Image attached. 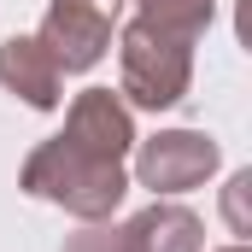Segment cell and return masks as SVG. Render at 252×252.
I'll return each mask as SVG.
<instances>
[{
    "instance_id": "cell-6",
    "label": "cell",
    "mask_w": 252,
    "mask_h": 252,
    "mask_svg": "<svg viewBox=\"0 0 252 252\" xmlns=\"http://www.w3.org/2000/svg\"><path fill=\"white\" fill-rule=\"evenodd\" d=\"M0 82H6V94H18L35 112H53L64 100V70L47 59V47L35 35H6L0 41Z\"/></svg>"
},
{
    "instance_id": "cell-9",
    "label": "cell",
    "mask_w": 252,
    "mask_h": 252,
    "mask_svg": "<svg viewBox=\"0 0 252 252\" xmlns=\"http://www.w3.org/2000/svg\"><path fill=\"white\" fill-rule=\"evenodd\" d=\"M64 252H135V247H129V235H124V229L88 223V229H76V235L64 241Z\"/></svg>"
},
{
    "instance_id": "cell-4",
    "label": "cell",
    "mask_w": 252,
    "mask_h": 252,
    "mask_svg": "<svg viewBox=\"0 0 252 252\" xmlns=\"http://www.w3.org/2000/svg\"><path fill=\"white\" fill-rule=\"evenodd\" d=\"M35 41L59 70H94L112 47V12L106 0H47Z\"/></svg>"
},
{
    "instance_id": "cell-11",
    "label": "cell",
    "mask_w": 252,
    "mask_h": 252,
    "mask_svg": "<svg viewBox=\"0 0 252 252\" xmlns=\"http://www.w3.org/2000/svg\"><path fill=\"white\" fill-rule=\"evenodd\" d=\"M223 252H247V247H241V241H235V247H223Z\"/></svg>"
},
{
    "instance_id": "cell-10",
    "label": "cell",
    "mask_w": 252,
    "mask_h": 252,
    "mask_svg": "<svg viewBox=\"0 0 252 252\" xmlns=\"http://www.w3.org/2000/svg\"><path fill=\"white\" fill-rule=\"evenodd\" d=\"M247 193H252V170H235V176H229V188H223V211H229V229H235V235H252Z\"/></svg>"
},
{
    "instance_id": "cell-3",
    "label": "cell",
    "mask_w": 252,
    "mask_h": 252,
    "mask_svg": "<svg viewBox=\"0 0 252 252\" xmlns=\"http://www.w3.org/2000/svg\"><path fill=\"white\" fill-rule=\"evenodd\" d=\"M223 164V147L199 129H164L153 141H135V182L153 193H188Z\"/></svg>"
},
{
    "instance_id": "cell-2",
    "label": "cell",
    "mask_w": 252,
    "mask_h": 252,
    "mask_svg": "<svg viewBox=\"0 0 252 252\" xmlns=\"http://www.w3.org/2000/svg\"><path fill=\"white\" fill-rule=\"evenodd\" d=\"M193 82V47L153 30V24H129L118 35V100L141 112H170Z\"/></svg>"
},
{
    "instance_id": "cell-8",
    "label": "cell",
    "mask_w": 252,
    "mask_h": 252,
    "mask_svg": "<svg viewBox=\"0 0 252 252\" xmlns=\"http://www.w3.org/2000/svg\"><path fill=\"white\" fill-rule=\"evenodd\" d=\"M141 12V24H153V30H164V35H176V41H199L205 30H211V18H217V0H135Z\"/></svg>"
},
{
    "instance_id": "cell-7",
    "label": "cell",
    "mask_w": 252,
    "mask_h": 252,
    "mask_svg": "<svg viewBox=\"0 0 252 252\" xmlns=\"http://www.w3.org/2000/svg\"><path fill=\"white\" fill-rule=\"evenodd\" d=\"M124 235L135 252H205V223L176 199H153L147 211H135Z\"/></svg>"
},
{
    "instance_id": "cell-12",
    "label": "cell",
    "mask_w": 252,
    "mask_h": 252,
    "mask_svg": "<svg viewBox=\"0 0 252 252\" xmlns=\"http://www.w3.org/2000/svg\"><path fill=\"white\" fill-rule=\"evenodd\" d=\"M112 6H118V0H112Z\"/></svg>"
},
{
    "instance_id": "cell-5",
    "label": "cell",
    "mask_w": 252,
    "mask_h": 252,
    "mask_svg": "<svg viewBox=\"0 0 252 252\" xmlns=\"http://www.w3.org/2000/svg\"><path fill=\"white\" fill-rule=\"evenodd\" d=\"M64 135L94 147V153H106V158H129L135 153V118H129V106L112 88H82L70 100V112H64Z\"/></svg>"
},
{
    "instance_id": "cell-1",
    "label": "cell",
    "mask_w": 252,
    "mask_h": 252,
    "mask_svg": "<svg viewBox=\"0 0 252 252\" xmlns=\"http://www.w3.org/2000/svg\"><path fill=\"white\" fill-rule=\"evenodd\" d=\"M18 188L47 199V205H64L82 223H106L129 193V170H124V158H106V153H94L70 135H53L24 158Z\"/></svg>"
}]
</instances>
